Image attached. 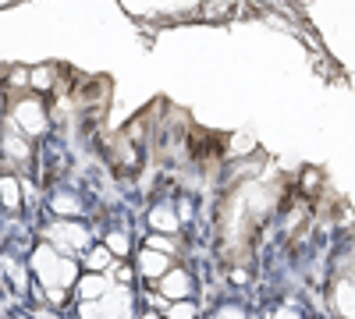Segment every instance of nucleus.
Wrapping results in <instances>:
<instances>
[{"mask_svg": "<svg viewBox=\"0 0 355 319\" xmlns=\"http://www.w3.org/2000/svg\"><path fill=\"white\" fill-rule=\"evenodd\" d=\"M256 146V142L249 138V135H239V138H234V153H245V149H252Z\"/></svg>", "mask_w": 355, "mask_h": 319, "instance_id": "19", "label": "nucleus"}, {"mask_svg": "<svg viewBox=\"0 0 355 319\" xmlns=\"http://www.w3.org/2000/svg\"><path fill=\"white\" fill-rule=\"evenodd\" d=\"M33 270H36V277L43 280V287L46 291H57V287H71L75 280H78V270H75V263L68 255H57L53 252V245H40L36 248V255H33Z\"/></svg>", "mask_w": 355, "mask_h": 319, "instance_id": "1", "label": "nucleus"}, {"mask_svg": "<svg viewBox=\"0 0 355 319\" xmlns=\"http://www.w3.org/2000/svg\"><path fill=\"white\" fill-rule=\"evenodd\" d=\"M11 85H28V75H25V71L18 68V71L11 75Z\"/></svg>", "mask_w": 355, "mask_h": 319, "instance_id": "22", "label": "nucleus"}, {"mask_svg": "<svg viewBox=\"0 0 355 319\" xmlns=\"http://www.w3.org/2000/svg\"><path fill=\"white\" fill-rule=\"evenodd\" d=\"M167 312V319H196V305L185 298V302H174V305H167L164 309Z\"/></svg>", "mask_w": 355, "mask_h": 319, "instance_id": "14", "label": "nucleus"}, {"mask_svg": "<svg viewBox=\"0 0 355 319\" xmlns=\"http://www.w3.org/2000/svg\"><path fill=\"white\" fill-rule=\"evenodd\" d=\"M157 284H160V291H164L171 302H185V298L192 295V277H189L185 270H167Z\"/></svg>", "mask_w": 355, "mask_h": 319, "instance_id": "4", "label": "nucleus"}, {"mask_svg": "<svg viewBox=\"0 0 355 319\" xmlns=\"http://www.w3.org/2000/svg\"><path fill=\"white\" fill-rule=\"evenodd\" d=\"M128 280H132V270H128V266H117V284H121V287H125Z\"/></svg>", "mask_w": 355, "mask_h": 319, "instance_id": "21", "label": "nucleus"}, {"mask_svg": "<svg viewBox=\"0 0 355 319\" xmlns=\"http://www.w3.org/2000/svg\"><path fill=\"white\" fill-rule=\"evenodd\" d=\"M15 125L25 135H43L46 131V113H43L40 100H18L15 103Z\"/></svg>", "mask_w": 355, "mask_h": 319, "instance_id": "2", "label": "nucleus"}, {"mask_svg": "<svg viewBox=\"0 0 355 319\" xmlns=\"http://www.w3.org/2000/svg\"><path fill=\"white\" fill-rule=\"evenodd\" d=\"M0 202H4L8 210H18L21 195H18V181L15 178H0Z\"/></svg>", "mask_w": 355, "mask_h": 319, "instance_id": "11", "label": "nucleus"}, {"mask_svg": "<svg viewBox=\"0 0 355 319\" xmlns=\"http://www.w3.org/2000/svg\"><path fill=\"white\" fill-rule=\"evenodd\" d=\"M142 319H160V316H157V312H146V316H142Z\"/></svg>", "mask_w": 355, "mask_h": 319, "instance_id": "23", "label": "nucleus"}, {"mask_svg": "<svg viewBox=\"0 0 355 319\" xmlns=\"http://www.w3.org/2000/svg\"><path fill=\"white\" fill-rule=\"evenodd\" d=\"M334 312L341 319H352V277H341L334 284Z\"/></svg>", "mask_w": 355, "mask_h": 319, "instance_id": "9", "label": "nucleus"}, {"mask_svg": "<svg viewBox=\"0 0 355 319\" xmlns=\"http://www.w3.org/2000/svg\"><path fill=\"white\" fill-rule=\"evenodd\" d=\"M139 270H142L146 280H160V277L171 270V255L153 252V248H142V252H139Z\"/></svg>", "mask_w": 355, "mask_h": 319, "instance_id": "5", "label": "nucleus"}, {"mask_svg": "<svg viewBox=\"0 0 355 319\" xmlns=\"http://www.w3.org/2000/svg\"><path fill=\"white\" fill-rule=\"evenodd\" d=\"M150 227L157 230V235H174V230H178V213L171 206H157L150 213Z\"/></svg>", "mask_w": 355, "mask_h": 319, "instance_id": "8", "label": "nucleus"}, {"mask_svg": "<svg viewBox=\"0 0 355 319\" xmlns=\"http://www.w3.org/2000/svg\"><path fill=\"white\" fill-rule=\"evenodd\" d=\"M82 319H110L103 302H82Z\"/></svg>", "mask_w": 355, "mask_h": 319, "instance_id": "16", "label": "nucleus"}, {"mask_svg": "<svg viewBox=\"0 0 355 319\" xmlns=\"http://www.w3.org/2000/svg\"><path fill=\"white\" fill-rule=\"evenodd\" d=\"M150 248H153V252L171 255V252H174V241H167V238H160V235H157V238H150Z\"/></svg>", "mask_w": 355, "mask_h": 319, "instance_id": "18", "label": "nucleus"}, {"mask_svg": "<svg viewBox=\"0 0 355 319\" xmlns=\"http://www.w3.org/2000/svg\"><path fill=\"white\" fill-rule=\"evenodd\" d=\"M50 241L57 245L53 252H78L85 245V227L82 224H53L50 227Z\"/></svg>", "mask_w": 355, "mask_h": 319, "instance_id": "3", "label": "nucleus"}, {"mask_svg": "<svg viewBox=\"0 0 355 319\" xmlns=\"http://www.w3.org/2000/svg\"><path fill=\"white\" fill-rule=\"evenodd\" d=\"M110 255H128V248H132V241H128V235L125 230H110L107 235V245H103Z\"/></svg>", "mask_w": 355, "mask_h": 319, "instance_id": "13", "label": "nucleus"}, {"mask_svg": "<svg viewBox=\"0 0 355 319\" xmlns=\"http://www.w3.org/2000/svg\"><path fill=\"white\" fill-rule=\"evenodd\" d=\"M0 149H4V156L15 160V163H28V138L21 131H8L0 138Z\"/></svg>", "mask_w": 355, "mask_h": 319, "instance_id": "6", "label": "nucleus"}, {"mask_svg": "<svg viewBox=\"0 0 355 319\" xmlns=\"http://www.w3.org/2000/svg\"><path fill=\"white\" fill-rule=\"evenodd\" d=\"M110 263H114V255H110L103 245L85 252V266H89V273H103V270H110Z\"/></svg>", "mask_w": 355, "mask_h": 319, "instance_id": "10", "label": "nucleus"}, {"mask_svg": "<svg viewBox=\"0 0 355 319\" xmlns=\"http://www.w3.org/2000/svg\"><path fill=\"white\" fill-rule=\"evenodd\" d=\"M53 213H64V217H78L82 213V202L75 199V195H53Z\"/></svg>", "mask_w": 355, "mask_h": 319, "instance_id": "12", "label": "nucleus"}, {"mask_svg": "<svg viewBox=\"0 0 355 319\" xmlns=\"http://www.w3.org/2000/svg\"><path fill=\"white\" fill-rule=\"evenodd\" d=\"M217 319H249V316H245V309H239V305H224V309L217 312Z\"/></svg>", "mask_w": 355, "mask_h": 319, "instance_id": "17", "label": "nucleus"}, {"mask_svg": "<svg viewBox=\"0 0 355 319\" xmlns=\"http://www.w3.org/2000/svg\"><path fill=\"white\" fill-rule=\"evenodd\" d=\"M28 85H33V89H53V71L50 68H36L33 75H28Z\"/></svg>", "mask_w": 355, "mask_h": 319, "instance_id": "15", "label": "nucleus"}, {"mask_svg": "<svg viewBox=\"0 0 355 319\" xmlns=\"http://www.w3.org/2000/svg\"><path fill=\"white\" fill-rule=\"evenodd\" d=\"M274 319H302V312H299V309H277Z\"/></svg>", "mask_w": 355, "mask_h": 319, "instance_id": "20", "label": "nucleus"}, {"mask_svg": "<svg viewBox=\"0 0 355 319\" xmlns=\"http://www.w3.org/2000/svg\"><path fill=\"white\" fill-rule=\"evenodd\" d=\"M75 284H78V291H82V302H100V298L107 295V280H103L100 273H85V277H78Z\"/></svg>", "mask_w": 355, "mask_h": 319, "instance_id": "7", "label": "nucleus"}]
</instances>
